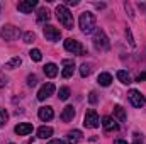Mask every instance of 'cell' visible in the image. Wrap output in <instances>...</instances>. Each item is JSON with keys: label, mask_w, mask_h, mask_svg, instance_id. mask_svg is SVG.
Masks as SVG:
<instances>
[{"label": "cell", "mask_w": 146, "mask_h": 144, "mask_svg": "<svg viewBox=\"0 0 146 144\" xmlns=\"http://www.w3.org/2000/svg\"><path fill=\"white\" fill-rule=\"evenodd\" d=\"M78 26H80L83 34H92L95 31V27H97L95 26V15L92 12H83L80 15V19H78Z\"/></svg>", "instance_id": "cell-1"}, {"label": "cell", "mask_w": 146, "mask_h": 144, "mask_svg": "<svg viewBox=\"0 0 146 144\" xmlns=\"http://www.w3.org/2000/svg\"><path fill=\"white\" fill-rule=\"evenodd\" d=\"M56 17H58V20H60V24L63 26V27H66V29H73V15L72 12L68 10V7L66 5H58L56 7Z\"/></svg>", "instance_id": "cell-2"}, {"label": "cell", "mask_w": 146, "mask_h": 144, "mask_svg": "<svg viewBox=\"0 0 146 144\" xmlns=\"http://www.w3.org/2000/svg\"><path fill=\"white\" fill-rule=\"evenodd\" d=\"M94 48L97 51H100V53L109 51V48H110L109 37H107V34L102 29H95V34H94Z\"/></svg>", "instance_id": "cell-3"}, {"label": "cell", "mask_w": 146, "mask_h": 144, "mask_svg": "<svg viewBox=\"0 0 146 144\" xmlns=\"http://www.w3.org/2000/svg\"><path fill=\"white\" fill-rule=\"evenodd\" d=\"M65 49L70 51V53H73V54H87V49L80 44V41H76V39H73V37H68V39L65 41Z\"/></svg>", "instance_id": "cell-4"}, {"label": "cell", "mask_w": 146, "mask_h": 144, "mask_svg": "<svg viewBox=\"0 0 146 144\" xmlns=\"http://www.w3.org/2000/svg\"><path fill=\"white\" fill-rule=\"evenodd\" d=\"M21 36V31L15 27V26H10V24H7V26H3L2 29H0V37L3 39V41H14L15 37Z\"/></svg>", "instance_id": "cell-5"}, {"label": "cell", "mask_w": 146, "mask_h": 144, "mask_svg": "<svg viewBox=\"0 0 146 144\" xmlns=\"http://www.w3.org/2000/svg\"><path fill=\"white\" fill-rule=\"evenodd\" d=\"M99 115H97V112L94 110V108H90V110H87V114H85V119H83V126L85 127H88V129H95V127H99Z\"/></svg>", "instance_id": "cell-6"}, {"label": "cell", "mask_w": 146, "mask_h": 144, "mask_svg": "<svg viewBox=\"0 0 146 144\" xmlns=\"http://www.w3.org/2000/svg\"><path fill=\"white\" fill-rule=\"evenodd\" d=\"M127 98H129V102L133 104V107H136V108L145 107V104H146V98L139 93V92H138V90H129Z\"/></svg>", "instance_id": "cell-7"}, {"label": "cell", "mask_w": 146, "mask_h": 144, "mask_svg": "<svg viewBox=\"0 0 146 144\" xmlns=\"http://www.w3.org/2000/svg\"><path fill=\"white\" fill-rule=\"evenodd\" d=\"M42 32H44V37H46L48 41L56 42V41H60V39H61V32H60V29H58V27H54V26H44Z\"/></svg>", "instance_id": "cell-8"}, {"label": "cell", "mask_w": 146, "mask_h": 144, "mask_svg": "<svg viewBox=\"0 0 146 144\" xmlns=\"http://www.w3.org/2000/svg\"><path fill=\"white\" fill-rule=\"evenodd\" d=\"M53 93H54V85H53L51 81H48V83H44V85L39 88V92H37V100H46V98H49Z\"/></svg>", "instance_id": "cell-9"}, {"label": "cell", "mask_w": 146, "mask_h": 144, "mask_svg": "<svg viewBox=\"0 0 146 144\" xmlns=\"http://www.w3.org/2000/svg\"><path fill=\"white\" fill-rule=\"evenodd\" d=\"M36 5H37V0H22V2L17 3V9L22 14H31L33 9H36Z\"/></svg>", "instance_id": "cell-10"}, {"label": "cell", "mask_w": 146, "mask_h": 144, "mask_svg": "<svg viewBox=\"0 0 146 144\" xmlns=\"http://www.w3.org/2000/svg\"><path fill=\"white\" fill-rule=\"evenodd\" d=\"M73 71H75V63L73 59H63V78H72L73 76Z\"/></svg>", "instance_id": "cell-11"}, {"label": "cell", "mask_w": 146, "mask_h": 144, "mask_svg": "<svg viewBox=\"0 0 146 144\" xmlns=\"http://www.w3.org/2000/svg\"><path fill=\"white\" fill-rule=\"evenodd\" d=\"M102 126H104L106 131H119V124L115 122V119H112L109 115L102 117Z\"/></svg>", "instance_id": "cell-12"}, {"label": "cell", "mask_w": 146, "mask_h": 144, "mask_svg": "<svg viewBox=\"0 0 146 144\" xmlns=\"http://www.w3.org/2000/svg\"><path fill=\"white\" fill-rule=\"evenodd\" d=\"M33 132V124H27V122H22L19 126H15V134L17 136H27Z\"/></svg>", "instance_id": "cell-13"}, {"label": "cell", "mask_w": 146, "mask_h": 144, "mask_svg": "<svg viewBox=\"0 0 146 144\" xmlns=\"http://www.w3.org/2000/svg\"><path fill=\"white\" fill-rule=\"evenodd\" d=\"M37 115H39V119L41 120H51L53 119V115H54V112H53V108L51 107H41L39 108V112H37Z\"/></svg>", "instance_id": "cell-14"}, {"label": "cell", "mask_w": 146, "mask_h": 144, "mask_svg": "<svg viewBox=\"0 0 146 144\" xmlns=\"http://www.w3.org/2000/svg\"><path fill=\"white\" fill-rule=\"evenodd\" d=\"M73 117H75V108H73V105H66V107L63 108V112H61V120L63 122H72Z\"/></svg>", "instance_id": "cell-15"}, {"label": "cell", "mask_w": 146, "mask_h": 144, "mask_svg": "<svg viewBox=\"0 0 146 144\" xmlns=\"http://www.w3.org/2000/svg\"><path fill=\"white\" fill-rule=\"evenodd\" d=\"M66 141H68V144H78L82 141V132H80L78 129L70 131V132L66 134Z\"/></svg>", "instance_id": "cell-16"}, {"label": "cell", "mask_w": 146, "mask_h": 144, "mask_svg": "<svg viewBox=\"0 0 146 144\" xmlns=\"http://www.w3.org/2000/svg\"><path fill=\"white\" fill-rule=\"evenodd\" d=\"M42 70H44V75H46L48 78H54V76L58 75V66H56L54 63H48Z\"/></svg>", "instance_id": "cell-17"}, {"label": "cell", "mask_w": 146, "mask_h": 144, "mask_svg": "<svg viewBox=\"0 0 146 144\" xmlns=\"http://www.w3.org/2000/svg\"><path fill=\"white\" fill-rule=\"evenodd\" d=\"M51 136H53V129H51V127L42 126V127L37 129V137H41V139H48V137H51Z\"/></svg>", "instance_id": "cell-18"}, {"label": "cell", "mask_w": 146, "mask_h": 144, "mask_svg": "<svg viewBox=\"0 0 146 144\" xmlns=\"http://www.w3.org/2000/svg\"><path fill=\"white\" fill-rule=\"evenodd\" d=\"M97 81H99V85H102V87H109L110 83H112V75H110V73H100L99 78H97Z\"/></svg>", "instance_id": "cell-19"}, {"label": "cell", "mask_w": 146, "mask_h": 144, "mask_svg": "<svg viewBox=\"0 0 146 144\" xmlns=\"http://www.w3.org/2000/svg\"><path fill=\"white\" fill-rule=\"evenodd\" d=\"M114 117H115L119 122H124V120H126V110L121 107V105H115V107H114Z\"/></svg>", "instance_id": "cell-20"}, {"label": "cell", "mask_w": 146, "mask_h": 144, "mask_svg": "<svg viewBox=\"0 0 146 144\" xmlns=\"http://www.w3.org/2000/svg\"><path fill=\"white\" fill-rule=\"evenodd\" d=\"M21 65H22V59H21L19 56H15V58H12L10 61L5 63V68H7V70H15V68H19Z\"/></svg>", "instance_id": "cell-21"}, {"label": "cell", "mask_w": 146, "mask_h": 144, "mask_svg": "<svg viewBox=\"0 0 146 144\" xmlns=\"http://www.w3.org/2000/svg\"><path fill=\"white\" fill-rule=\"evenodd\" d=\"M117 78H119V81L124 83V85L131 83V76H129V73L124 71V70H119V71H117Z\"/></svg>", "instance_id": "cell-22"}, {"label": "cell", "mask_w": 146, "mask_h": 144, "mask_svg": "<svg viewBox=\"0 0 146 144\" xmlns=\"http://www.w3.org/2000/svg\"><path fill=\"white\" fill-rule=\"evenodd\" d=\"M37 20H39V22L49 20V12H48V9H39V10H37Z\"/></svg>", "instance_id": "cell-23"}, {"label": "cell", "mask_w": 146, "mask_h": 144, "mask_svg": "<svg viewBox=\"0 0 146 144\" xmlns=\"http://www.w3.org/2000/svg\"><path fill=\"white\" fill-rule=\"evenodd\" d=\"M29 56H31V59H33V61H36V63H39V61L42 59V54H41V51H39V49H31Z\"/></svg>", "instance_id": "cell-24"}, {"label": "cell", "mask_w": 146, "mask_h": 144, "mask_svg": "<svg viewBox=\"0 0 146 144\" xmlns=\"http://www.w3.org/2000/svg\"><path fill=\"white\" fill-rule=\"evenodd\" d=\"M58 97H60V100H66V98L70 97V88H68V87H61Z\"/></svg>", "instance_id": "cell-25"}, {"label": "cell", "mask_w": 146, "mask_h": 144, "mask_svg": "<svg viewBox=\"0 0 146 144\" xmlns=\"http://www.w3.org/2000/svg\"><path fill=\"white\" fill-rule=\"evenodd\" d=\"M92 71V68H90V65H87V63H83L82 66H80V75L82 76H88Z\"/></svg>", "instance_id": "cell-26"}, {"label": "cell", "mask_w": 146, "mask_h": 144, "mask_svg": "<svg viewBox=\"0 0 146 144\" xmlns=\"http://www.w3.org/2000/svg\"><path fill=\"white\" fill-rule=\"evenodd\" d=\"M22 39H24V42H27V44H31V42H34V39H36V36H34V32H24V36H22Z\"/></svg>", "instance_id": "cell-27"}, {"label": "cell", "mask_w": 146, "mask_h": 144, "mask_svg": "<svg viewBox=\"0 0 146 144\" xmlns=\"http://www.w3.org/2000/svg\"><path fill=\"white\" fill-rule=\"evenodd\" d=\"M7 119H9V114H7V110L0 107V126L7 124Z\"/></svg>", "instance_id": "cell-28"}, {"label": "cell", "mask_w": 146, "mask_h": 144, "mask_svg": "<svg viewBox=\"0 0 146 144\" xmlns=\"http://www.w3.org/2000/svg\"><path fill=\"white\" fill-rule=\"evenodd\" d=\"M27 85H29V87H36L37 85V76L36 75H29V76H27Z\"/></svg>", "instance_id": "cell-29"}, {"label": "cell", "mask_w": 146, "mask_h": 144, "mask_svg": "<svg viewBox=\"0 0 146 144\" xmlns=\"http://www.w3.org/2000/svg\"><path fill=\"white\" fill-rule=\"evenodd\" d=\"M126 37H127V41H129V44L134 48L136 46V42H134V39H133V32H131V29H126Z\"/></svg>", "instance_id": "cell-30"}, {"label": "cell", "mask_w": 146, "mask_h": 144, "mask_svg": "<svg viewBox=\"0 0 146 144\" xmlns=\"http://www.w3.org/2000/svg\"><path fill=\"white\" fill-rule=\"evenodd\" d=\"M97 100H99V98H97V93H95V92H90V95H88V102H90V104H97Z\"/></svg>", "instance_id": "cell-31"}, {"label": "cell", "mask_w": 146, "mask_h": 144, "mask_svg": "<svg viewBox=\"0 0 146 144\" xmlns=\"http://www.w3.org/2000/svg\"><path fill=\"white\" fill-rule=\"evenodd\" d=\"M5 85H7V78L0 75V88H2V87H5Z\"/></svg>", "instance_id": "cell-32"}, {"label": "cell", "mask_w": 146, "mask_h": 144, "mask_svg": "<svg viewBox=\"0 0 146 144\" xmlns=\"http://www.w3.org/2000/svg\"><path fill=\"white\" fill-rule=\"evenodd\" d=\"M48 144H66L65 141H61V139H53V141H49Z\"/></svg>", "instance_id": "cell-33"}, {"label": "cell", "mask_w": 146, "mask_h": 144, "mask_svg": "<svg viewBox=\"0 0 146 144\" xmlns=\"http://www.w3.org/2000/svg\"><path fill=\"white\" fill-rule=\"evenodd\" d=\"M66 5H78V0H66Z\"/></svg>", "instance_id": "cell-34"}, {"label": "cell", "mask_w": 146, "mask_h": 144, "mask_svg": "<svg viewBox=\"0 0 146 144\" xmlns=\"http://www.w3.org/2000/svg\"><path fill=\"white\" fill-rule=\"evenodd\" d=\"M136 80H138V81H143V80H146V73H141V75H139Z\"/></svg>", "instance_id": "cell-35"}, {"label": "cell", "mask_w": 146, "mask_h": 144, "mask_svg": "<svg viewBox=\"0 0 146 144\" xmlns=\"http://www.w3.org/2000/svg\"><path fill=\"white\" fill-rule=\"evenodd\" d=\"M133 144H143L139 139H138V134H134V143H133Z\"/></svg>", "instance_id": "cell-36"}, {"label": "cell", "mask_w": 146, "mask_h": 144, "mask_svg": "<svg viewBox=\"0 0 146 144\" xmlns=\"http://www.w3.org/2000/svg\"><path fill=\"white\" fill-rule=\"evenodd\" d=\"M114 144H127V143H126V141H122V139H115Z\"/></svg>", "instance_id": "cell-37"}, {"label": "cell", "mask_w": 146, "mask_h": 144, "mask_svg": "<svg viewBox=\"0 0 146 144\" xmlns=\"http://www.w3.org/2000/svg\"><path fill=\"white\" fill-rule=\"evenodd\" d=\"M10 144H14V143H10Z\"/></svg>", "instance_id": "cell-38"}]
</instances>
